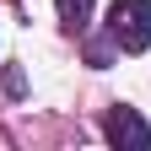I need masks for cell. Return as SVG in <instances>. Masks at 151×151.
Wrapping results in <instances>:
<instances>
[{
	"label": "cell",
	"mask_w": 151,
	"mask_h": 151,
	"mask_svg": "<svg viewBox=\"0 0 151 151\" xmlns=\"http://www.w3.org/2000/svg\"><path fill=\"white\" fill-rule=\"evenodd\" d=\"M108 38L124 54H146L151 49V0H113L108 6Z\"/></svg>",
	"instance_id": "6da1fadb"
},
{
	"label": "cell",
	"mask_w": 151,
	"mask_h": 151,
	"mask_svg": "<svg viewBox=\"0 0 151 151\" xmlns=\"http://www.w3.org/2000/svg\"><path fill=\"white\" fill-rule=\"evenodd\" d=\"M103 135L119 146V151H151V124L140 119L129 103H119V108H108V119H103Z\"/></svg>",
	"instance_id": "7a4b0ae2"
},
{
	"label": "cell",
	"mask_w": 151,
	"mask_h": 151,
	"mask_svg": "<svg viewBox=\"0 0 151 151\" xmlns=\"http://www.w3.org/2000/svg\"><path fill=\"white\" fill-rule=\"evenodd\" d=\"M54 6H60V22H65L70 32H81V27L92 22V6H97V0H54Z\"/></svg>",
	"instance_id": "3957f363"
}]
</instances>
